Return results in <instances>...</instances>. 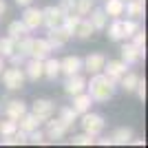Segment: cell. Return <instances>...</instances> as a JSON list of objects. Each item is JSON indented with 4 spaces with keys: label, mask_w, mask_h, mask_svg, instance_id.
I'll return each instance as SVG.
<instances>
[{
    "label": "cell",
    "mask_w": 148,
    "mask_h": 148,
    "mask_svg": "<svg viewBox=\"0 0 148 148\" xmlns=\"http://www.w3.org/2000/svg\"><path fill=\"white\" fill-rule=\"evenodd\" d=\"M115 82H111L104 73H95L91 75V82H86L88 95L93 97V102H108L115 93Z\"/></svg>",
    "instance_id": "cell-1"
},
{
    "label": "cell",
    "mask_w": 148,
    "mask_h": 148,
    "mask_svg": "<svg viewBox=\"0 0 148 148\" xmlns=\"http://www.w3.org/2000/svg\"><path fill=\"white\" fill-rule=\"evenodd\" d=\"M2 82H5V86L9 88V91H20V88L25 86V82H27V75H25V71L20 66H9L7 69L5 66V71H2Z\"/></svg>",
    "instance_id": "cell-2"
},
{
    "label": "cell",
    "mask_w": 148,
    "mask_h": 148,
    "mask_svg": "<svg viewBox=\"0 0 148 148\" xmlns=\"http://www.w3.org/2000/svg\"><path fill=\"white\" fill-rule=\"evenodd\" d=\"M82 130L84 133H88V135H93V137H97L102 130H104V126H106V122H104V117L102 115H97V113H84L82 115Z\"/></svg>",
    "instance_id": "cell-3"
},
{
    "label": "cell",
    "mask_w": 148,
    "mask_h": 148,
    "mask_svg": "<svg viewBox=\"0 0 148 148\" xmlns=\"http://www.w3.org/2000/svg\"><path fill=\"white\" fill-rule=\"evenodd\" d=\"M62 20H64V11L60 7L51 5V7H44L42 9V25L47 29H53V27H60Z\"/></svg>",
    "instance_id": "cell-4"
},
{
    "label": "cell",
    "mask_w": 148,
    "mask_h": 148,
    "mask_svg": "<svg viewBox=\"0 0 148 148\" xmlns=\"http://www.w3.org/2000/svg\"><path fill=\"white\" fill-rule=\"evenodd\" d=\"M102 73H104L111 82L117 84V82L122 80V75L126 73V62H124V60H108V62H104Z\"/></svg>",
    "instance_id": "cell-5"
},
{
    "label": "cell",
    "mask_w": 148,
    "mask_h": 148,
    "mask_svg": "<svg viewBox=\"0 0 148 148\" xmlns=\"http://www.w3.org/2000/svg\"><path fill=\"white\" fill-rule=\"evenodd\" d=\"M51 44L47 38H31V51L29 58H36V60H47L51 56Z\"/></svg>",
    "instance_id": "cell-6"
},
{
    "label": "cell",
    "mask_w": 148,
    "mask_h": 148,
    "mask_svg": "<svg viewBox=\"0 0 148 148\" xmlns=\"http://www.w3.org/2000/svg\"><path fill=\"white\" fill-rule=\"evenodd\" d=\"M31 113H33L40 122H47L49 117H53V113H56V104H53L51 99H36L33 106H31Z\"/></svg>",
    "instance_id": "cell-7"
},
{
    "label": "cell",
    "mask_w": 148,
    "mask_h": 148,
    "mask_svg": "<svg viewBox=\"0 0 148 148\" xmlns=\"http://www.w3.org/2000/svg\"><path fill=\"white\" fill-rule=\"evenodd\" d=\"M71 128L64 119H53V117H49L47 119V137L49 139H53V142H58V139H62V137L66 135V130Z\"/></svg>",
    "instance_id": "cell-8"
},
{
    "label": "cell",
    "mask_w": 148,
    "mask_h": 148,
    "mask_svg": "<svg viewBox=\"0 0 148 148\" xmlns=\"http://www.w3.org/2000/svg\"><path fill=\"white\" fill-rule=\"evenodd\" d=\"M47 40H49L51 49H60V47H64V44L71 40V36H69V31L60 25V27H53V29H49V33H47Z\"/></svg>",
    "instance_id": "cell-9"
},
{
    "label": "cell",
    "mask_w": 148,
    "mask_h": 148,
    "mask_svg": "<svg viewBox=\"0 0 148 148\" xmlns=\"http://www.w3.org/2000/svg\"><path fill=\"white\" fill-rule=\"evenodd\" d=\"M22 22L27 25L29 31H36L38 27H42V9H38V7H27L25 13H22Z\"/></svg>",
    "instance_id": "cell-10"
},
{
    "label": "cell",
    "mask_w": 148,
    "mask_h": 148,
    "mask_svg": "<svg viewBox=\"0 0 148 148\" xmlns=\"http://www.w3.org/2000/svg\"><path fill=\"white\" fill-rule=\"evenodd\" d=\"M142 56H144V49L137 47V44H133V42H126L122 47V60L126 64H137V62L142 60Z\"/></svg>",
    "instance_id": "cell-11"
},
{
    "label": "cell",
    "mask_w": 148,
    "mask_h": 148,
    "mask_svg": "<svg viewBox=\"0 0 148 148\" xmlns=\"http://www.w3.org/2000/svg\"><path fill=\"white\" fill-rule=\"evenodd\" d=\"M91 106H93V97L88 95L86 91H82V93H77V95H73V104H71V108H73L77 115L88 113V111H91Z\"/></svg>",
    "instance_id": "cell-12"
},
{
    "label": "cell",
    "mask_w": 148,
    "mask_h": 148,
    "mask_svg": "<svg viewBox=\"0 0 148 148\" xmlns=\"http://www.w3.org/2000/svg\"><path fill=\"white\" fill-rule=\"evenodd\" d=\"M104 62L106 58L102 53H91V56H86V60H82V69H86L91 75H95V73H102Z\"/></svg>",
    "instance_id": "cell-13"
},
{
    "label": "cell",
    "mask_w": 148,
    "mask_h": 148,
    "mask_svg": "<svg viewBox=\"0 0 148 148\" xmlns=\"http://www.w3.org/2000/svg\"><path fill=\"white\" fill-rule=\"evenodd\" d=\"M64 91L73 97V95H77V93L82 91H86V80L82 77L80 73H75V75H69L66 82H64Z\"/></svg>",
    "instance_id": "cell-14"
},
{
    "label": "cell",
    "mask_w": 148,
    "mask_h": 148,
    "mask_svg": "<svg viewBox=\"0 0 148 148\" xmlns=\"http://www.w3.org/2000/svg\"><path fill=\"white\" fill-rule=\"evenodd\" d=\"M22 71H25L27 80H31V82H38L40 77H44V64H42V60H36V58H31Z\"/></svg>",
    "instance_id": "cell-15"
},
{
    "label": "cell",
    "mask_w": 148,
    "mask_h": 148,
    "mask_svg": "<svg viewBox=\"0 0 148 148\" xmlns=\"http://www.w3.org/2000/svg\"><path fill=\"white\" fill-rule=\"evenodd\" d=\"M82 71V60L77 56H66L64 60H60V73H64L69 77V75H75Z\"/></svg>",
    "instance_id": "cell-16"
},
{
    "label": "cell",
    "mask_w": 148,
    "mask_h": 148,
    "mask_svg": "<svg viewBox=\"0 0 148 148\" xmlns=\"http://www.w3.org/2000/svg\"><path fill=\"white\" fill-rule=\"evenodd\" d=\"M25 113H27V104L22 102V99H9L7 106H5V115L9 119H16V122H18Z\"/></svg>",
    "instance_id": "cell-17"
},
{
    "label": "cell",
    "mask_w": 148,
    "mask_h": 148,
    "mask_svg": "<svg viewBox=\"0 0 148 148\" xmlns=\"http://www.w3.org/2000/svg\"><path fill=\"white\" fill-rule=\"evenodd\" d=\"M88 16H91V18H88V22L93 25V29H95V31L106 29V25H108V16H106L104 9H97V7H93Z\"/></svg>",
    "instance_id": "cell-18"
},
{
    "label": "cell",
    "mask_w": 148,
    "mask_h": 148,
    "mask_svg": "<svg viewBox=\"0 0 148 148\" xmlns=\"http://www.w3.org/2000/svg\"><path fill=\"white\" fill-rule=\"evenodd\" d=\"M124 13L133 20H142L144 18V0H126Z\"/></svg>",
    "instance_id": "cell-19"
},
{
    "label": "cell",
    "mask_w": 148,
    "mask_h": 148,
    "mask_svg": "<svg viewBox=\"0 0 148 148\" xmlns=\"http://www.w3.org/2000/svg\"><path fill=\"white\" fill-rule=\"evenodd\" d=\"M104 11L108 18H122L124 16V7H126V2L124 0H104Z\"/></svg>",
    "instance_id": "cell-20"
},
{
    "label": "cell",
    "mask_w": 148,
    "mask_h": 148,
    "mask_svg": "<svg viewBox=\"0 0 148 148\" xmlns=\"http://www.w3.org/2000/svg\"><path fill=\"white\" fill-rule=\"evenodd\" d=\"M111 139H113V144H117V146H126V144H130V139H133V130H130L128 126H119V128H115Z\"/></svg>",
    "instance_id": "cell-21"
},
{
    "label": "cell",
    "mask_w": 148,
    "mask_h": 148,
    "mask_svg": "<svg viewBox=\"0 0 148 148\" xmlns=\"http://www.w3.org/2000/svg\"><path fill=\"white\" fill-rule=\"evenodd\" d=\"M38 126H40V119H38L33 113H25V115L18 119V128H20V130H25V133H31V130H36Z\"/></svg>",
    "instance_id": "cell-22"
},
{
    "label": "cell",
    "mask_w": 148,
    "mask_h": 148,
    "mask_svg": "<svg viewBox=\"0 0 148 148\" xmlns=\"http://www.w3.org/2000/svg\"><path fill=\"white\" fill-rule=\"evenodd\" d=\"M137 82H139V75H137V73H133V71H126V73L122 75V80H119L117 84H119V86H122L126 93H135Z\"/></svg>",
    "instance_id": "cell-23"
},
{
    "label": "cell",
    "mask_w": 148,
    "mask_h": 148,
    "mask_svg": "<svg viewBox=\"0 0 148 148\" xmlns=\"http://www.w3.org/2000/svg\"><path fill=\"white\" fill-rule=\"evenodd\" d=\"M113 22L111 25H106V29H108V38H111L113 42H119V40H124V27H122V18H111Z\"/></svg>",
    "instance_id": "cell-24"
},
{
    "label": "cell",
    "mask_w": 148,
    "mask_h": 148,
    "mask_svg": "<svg viewBox=\"0 0 148 148\" xmlns=\"http://www.w3.org/2000/svg\"><path fill=\"white\" fill-rule=\"evenodd\" d=\"M44 64V77H49V80H56L58 75H60V60H56V58H47V60H42Z\"/></svg>",
    "instance_id": "cell-25"
},
{
    "label": "cell",
    "mask_w": 148,
    "mask_h": 148,
    "mask_svg": "<svg viewBox=\"0 0 148 148\" xmlns=\"http://www.w3.org/2000/svg\"><path fill=\"white\" fill-rule=\"evenodd\" d=\"M7 33H9V38H13V40H20L22 36H27V33H31L29 29H27V25L22 22V20H13L11 25L7 27Z\"/></svg>",
    "instance_id": "cell-26"
},
{
    "label": "cell",
    "mask_w": 148,
    "mask_h": 148,
    "mask_svg": "<svg viewBox=\"0 0 148 148\" xmlns=\"http://www.w3.org/2000/svg\"><path fill=\"white\" fill-rule=\"evenodd\" d=\"M95 33V29H93V25L88 22V18H82L80 22H77V29H75V36L80 38V40H88V38Z\"/></svg>",
    "instance_id": "cell-27"
},
{
    "label": "cell",
    "mask_w": 148,
    "mask_h": 148,
    "mask_svg": "<svg viewBox=\"0 0 148 148\" xmlns=\"http://www.w3.org/2000/svg\"><path fill=\"white\" fill-rule=\"evenodd\" d=\"M80 16L77 13H69V16H64V20H62V27L69 31V36H75V29H77V22H80Z\"/></svg>",
    "instance_id": "cell-28"
},
{
    "label": "cell",
    "mask_w": 148,
    "mask_h": 148,
    "mask_svg": "<svg viewBox=\"0 0 148 148\" xmlns=\"http://www.w3.org/2000/svg\"><path fill=\"white\" fill-rule=\"evenodd\" d=\"M11 53H16V40L7 36V38L0 40V56H2V58H9Z\"/></svg>",
    "instance_id": "cell-29"
},
{
    "label": "cell",
    "mask_w": 148,
    "mask_h": 148,
    "mask_svg": "<svg viewBox=\"0 0 148 148\" xmlns=\"http://www.w3.org/2000/svg\"><path fill=\"white\" fill-rule=\"evenodd\" d=\"M93 7H95V0H75V13H77L80 18L88 16Z\"/></svg>",
    "instance_id": "cell-30"
},
{
    "label": "cell",
    "mask_w": 148,
    "mask_h": 148,
    "mask_svg": "<svg viewBox=\"0 0 148 148\" xmlns=\"http://www.w3.org/2000/svg\"><path fill=\"white\" fill-rule=\"evenodd\" d=\"M16 130H18V122H16V119L5 117L2 122H0V137H5V135H13Z\"/></svg>",
    "instance_id": "cell-31"
},
{
    "label": "cell",
    "mask_w": 148,
    "mask_h": 148,
    "mask_svg": "<svg viewBox=\"0 0 148 148\" xmlns=\"http://www.w3.org/2000/svg\"><path fill=\"white\" fill-rule=\"evenodd\" d=\"M122 27H124V40H130V36L139 29V20L126 18V20H122Z\"/></svg>",
    "instance_id": "cell-32"
},
{
    "label": "cell",
    "mask_w": 148,
    "mask_h": 148,
    "mask_svg": "<svg viewBox=\"0 0 148 148\" xmlns=\"http://www.w3.org/2000/svg\"><path fill=\"white\" fill-rule=\"evenodd\" d=\"M75 117H77V113H75L71 106H64V108H60V119H64L69 126H73V124H75Z\"/></svg>",
    "instance_id": "cell-33"
},
{
    "label": "cell",
    "mask_w": 148,
    "mask_h": 148,
    "mask_svg": "<svg viewBox=\"0 0 148 148\" xmlns=\"http://www.w3.org/2000/svg\"><path fill=\"white\" fill-rule=\"evenodd\" d=\"M71 142H73L75 146H93V144H95V137L88 135V133H82V135H75Z\"/></svg>",
    "instance_id": "cell-34"
},
{
    "label": "cell",
    "mask_w": 148,
    "mask_h": 148,
    "mask_svg": "<svg viewBox=\"0 0 148 148\" xmlns=\"http://www.w3.org/2000/svg\"><path fill=\"white\" fill-rule=\"evenodd\" d=\"M44 137H47V135H44L42 130L36 128V130H31V133H29V137H27V144H36V146H38V144H47V139H44Z\"/></svg>",
    "instance_id": "cell-35"
},
{
    "label": "cell",
    "mask_w": 148,
    "mask_h": 148,
    "mask_svg": "<svg viewBox=\"0 0 148 148\" xmlns=\"http://www.w3.org/2000/svg\"><path fill=\"white\" fill-rule=\"evenodd\" d=\"M130 42L137 44V47H142V49H146V33H144V29H137L133 36H130Z\"/></svg>",
    "instance_id": "cell-36"
},
{
    "label": "cell",
    "mask_w": 148,
    "mask_h": 148,
    "mask_svg": "<svg viewBox=\"0 0 148 148\" xmlns=\"http://www.w3.org/2000/svg\"><path fill=\"white\" fill-rule=\"evenodd\" d=\"M64 11V16H69V13H75V0H60V5H58Z\"/></svg>",
    "instance_id": "cell-37"
},
{
    "label": "cell",
    "mask_w": 148,
    "mask_h": 148,
    "mask_svg": "<svg viewBox=\"0 0 148 148\" xmlns=\"http://www.w3.org/2000/svg\"><path fill=\"white\" fill-rule=\"evenodd\" d=\"M7 60L11 62L13 66H22V64H25V60H27V58L22 56V53H18V51H16V53H11V56L7 58Z\"/></svg>",
    "instance_id": "cell-38"
},
{
    "label": "cell",
    "mask_w": 148,
    "mask_h": 148,
    "mask_svg": "<svg viewBox=\"0 0 148 148\" xmlns=\"http://www.w3.org/2000/svg\"><path fill=\"white\" fill-rule=\"evenodd\" d=\"M135 93H137V97L142 99H146V82L142 80V77H139V82H137V86H135Z\"/></svg>",
    "instance_id": "cell-39"
},
{
    "label": "cell",
    "mask_w": 148,
    "mask_h": 148,
    "mask_svg": "<svg viewBox=\"0 0 148 148\" xmlns=\"http://www.w3.org/2000/svg\"><path fill=\"white\" fill-rule=\"evenodd\" d=\"M95 144H99V146H113V139L111 137H102V139H95Z\"/></svg>",
    "instance_id": "cell-40"
},
{
    "label": "cell",
    "mask_w": 148,
    "mask_h": 148,
    "mask_svg": "<svg viewBox=\"0 0 148 148\" xmlns=\"http://www.w3.org/2000/svg\"><path fill=\"white\" fill-rule=\"evenodd\" d=\"M16 2H18V5H20V7H29V5H31V2H33V0H16Z\"/></svg>",
    "instance_id": "cell-41"
},
{
    "label": "cell",
    "mask_w": 148,
    "mask_h": 148,
    "mask_svg": "<svg viewBox=\"0 0 148 148\" xmlns=\"http://www.w3.org/2000/svg\"><path fill=\"white\" fill-rule=\"evenodd\" d=\"M130 144H135V146H144V139H139V137L135 139V137H133V139H130Z\"/></svg>",
    "instance_id": "cell-42"
},
{
    "label": "cell",
    "mask_w": 148,
    "mask_h": 148,
    "mask_svg": "<svg viewBox=\"0 0 148 148\" xmlns=\"http://www.w3.org/2000/svg\"><path fill=\"white\" fill-rule=\"evenodd\" d=\"M5 11H7V2H5V0H0V16H2Z\"/></svg>",
    "instance_id": "cell-43"
},
{
    "label": "cell",
    "mask_w": 148,
    "mask_h": 148,
    "mask_svg": "<svg viewBox=\"0 0 148 148\" xmlns=\"http://www.w3.org/2000/svg\"><path fill=\"white\" fill-rule=\"evenodd\" d=\"M2 71H5V58L0 56V75H2Z\"/></svg>",
    "instance_id": "cell-44"
},
{
    "label": "cell",
    "mask_w": 148,
    "mask_h": 148,
    "mask_svg": "<svg viewBox=\"0 0 148 148\" xmlns=\"http://www.w3.org/2000/svg\"><path fill=\"white\" fill-rule=\"evenodd\" d=\"M124 2H126V0H124Z\"/></svg>",
    "instance_id": "cell-45"
}]
</instances>
